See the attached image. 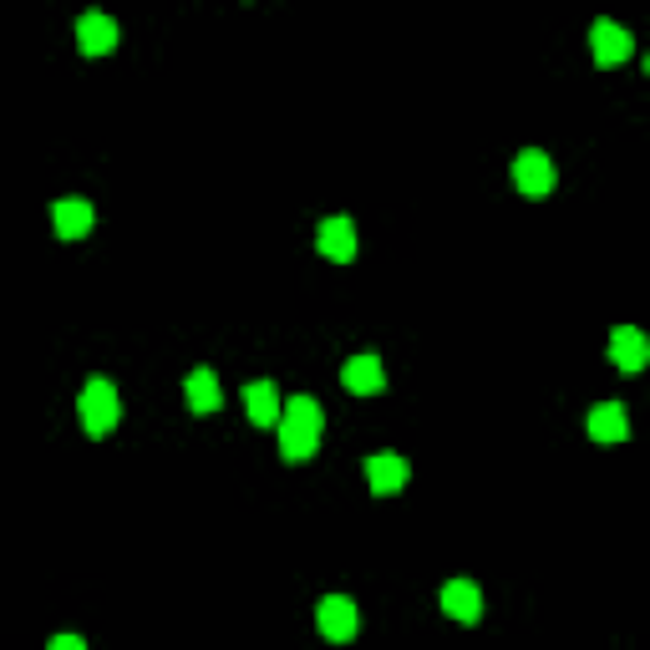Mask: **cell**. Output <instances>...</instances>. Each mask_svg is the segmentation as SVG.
Wrapping results in <instances>:
<instances>
[{
    "label": "cell",
    "instance_id": "1",
    "mask_svg": "<svg viewBox=\"0 0 650 650\" xmlns=\"http://www.w3.org/2000/svg\"><path fill=\"white\" fill-rule=\"evenodd\" d=\"M321 427H325V412L315 397H290L285 402V417H280V453L285 463H305L321 447Z\"/></svg>",
    "mask_w": 650,
    "mask_h": 650
},
{
    "label": "cell",
    "instance_id": "2",
    "mask_svg": "<svg viewBox=\"0 0 650 650\" xmlns=\"http://www.w3.org/2000/svg\"><path fill=\"white\" fill-rule=\"evenodd\" d=\"M77 407H82V427L92 437H108L112 427L122 422V397H118V386L108 382V376H97V382L82 386V397H77Z\"/></svg>",
    "mask_w": 650,
    "mask_h": 650
},
{
    "label": "cell",
    "instance_id": "3",
    "mask_svg": "<svg viewBox=\"0 0 650 650\" xmlns=\"http://www.w3.org/2000/svg\"><path fill=\"white\" fill-rule=\"evenodd\" d=\"M315 626H321L325 640H356V626H362V615H356V605L346 600V595H325L321 605H315Z\"/></svg>",
    "mask_w": 650,
    "mask_h": 650
},
{
    "label": "cell",
    "instance_id": "4",
    "mask_svg": "<svg viewBox=\"0 0 650 650\" xmlns=\"http://www.w3.org/2000/svg\"><path fill=\"white\" fill-rule=\"evenodd\" d=\"M514 183H518V193L539 199V193L555 189V163H549L539 148H524V153L514 158Z\"/></svg>",
    "mask_w": 650,
    "mask_h": 650
},
{
    "label": "cell",
    "instance_id": "5",
    "mask_svg": "<svg viewBox=\"0 0 650 650\" xmlns=\"http://www.w3.org/2000/svg\"><path fill=\"white\" fill-rule=\"evenodd\" d=\"M610 362L620 366V372H646L650 366V336L640 331V325H620L610 336Z\"/></svg>",
    "mask_w": 650,
    "mask_h": 650
},
{
    "label": "cell",
    "instance_id": "6",
    "mask_svg": "<svg viewBox=\"0 0 650 650\" xmlns=\"http://www.w3.org/2000/svg\"><path fill=\"white\" fill-rule=\"evenodd\" d=\"M407 478H412V468H407V458H397V453H376V458H366V483H372L376 498L402 494Z\"/></svg>",
    "mask_w": 650,
    "mask_h": 650
},
{
    "label": "cell",
    "instance_id": "7",
    "mask_svg": "<svg viewBox=\"0 0 650 650\" xmlns=\"http://www.w3.org/2000/svg\"><path fill=\"white\" fill-rule=\"evenodd\" d=\"M118 21L102 11H87L82 21H77V47H82V57H108L112 47H118Z\"/></svg>",
    "mask_w": 650,
    "mask_h": 650
},
{
    "label": "cell",
    "instance_id": "8",
    "mask_svg": "<svg viewBox=\"0 0 650 650\" xmlns=\"http://www.w3.org/2000/svg\"><path fill=\"white\" fill-rule=\"evenodd\" d=\"M315 244H321L325 260L346 265V260H356V224H351V219H321V230H315Z\"/></svg>",
    "mask_w": 650,
    "mask_h": 650
},
{
    "label": "cell",
    "instance_id": "9",
    "mask_svg": "<svg viewBox=\"0 0 650 650\" xmlns=\"http://www.w3.org/2000/svg\"><path fill=\"white\" fill-rule=\"evenodd\" d=\"M590 47H595V61H600V67H615V61H626L630 51H636V41H630L626 26L595 21V26H590Z\"/></svg>",
    "mask_w": 650,
    "mask_h": 650
},
{
    "label": "cell",
    "instance_id": "10",
    "mask_svg": "<svg viewBox=\"0 0 650 650\" xmlns=\"http://www.w3.org/2000/svg\"><path fill=\"white\" fill-rule=\"evenodd\" d=\"M443 610L453 615V620H463V626H478L483 590L473 585V579H447V585H443Z\"/></svg>",
    "mask_w": 650,
    "mask_h": 650
},
{
    "label": "cell",
    "instance_id": "11",
    "mask_svg": "<svg viewBox=\"0 0 650 650\" xmlns=\"http://www.w3.org/2000/svg\"><path fill=\"white\" fill-rule=\"evenodd\" d=\"M341 382H346V392H356V397H372V392H382L386 386V372H382V356H351L346 366H341Z\"/></svg>",
    "mask_w": 650,
    "mask_h": 650
},
{
    "label": "cell",
    "instance_id": "12",
    "mask_svg": "<svg viewBox=\"0 0 650 650\" xmlns=\"http://www.w3.org/2000/svg\"><path fill=\"white\" fill-rule=\"evenodd\" d=\"M585 427H590V437L595 443H605V447H620L630 437V422H626V407H620V402H600Z\"/></svg>",
    "mask_w": 650,
    "mask_h": 650
},
{
    "label": "cell",
    "instance_id": "13",
    "mask_svg": "<svg viewBox=\"0 0 650 650\" xmlns=\"http://www.w3.org/2000/svg\"><path fill=\"white\" fill-rule=\"evenodd\" d=\"M244 407H250L254 427H275V422L285 417V402H280L275 382H250L244 386Z\"/></svg>",
    "mask_w": 650,
    "mask_h": 650
},
{
    "label": "cell",
    "instance_id": "14",
    "mask_svg": "<svg viewBox=\"0 0 650 650\" xmlns=\"http://www.w3.org/2000/svg\"><path fill=\"white\" fill-rule=\"evenodd\" d=\"M183 397H189L193 412H219L224 392H219V376L209 372V366H199V372H189V382H183Z\"/></svg>",
    "mask_w": 650,
    "mask_h": 650
},
{
    "label": "cell",
    "instance_id": "15",
    "mask_svg": "<svg viewBox=\"0 0 650 650\" xmlns=\"http://www.w3.org/2000/svg\"><path fill=\"white\" fill-rule=\"evenodd\" d=\"M92 230V204L87 199H57V234L61 240H82Z\"/></svg>",
    "mask_w": 650,
    "mask_h": 650
},
{
    "label": "cell",
    "instance_id": "16",
    "mask_svg": "<svg viewBox=\"0 0 650 650\" xmlns=\"http://www.w3.org/2000/svg\"><path fill=\"white\" fill-rule=\"evenodd\" d=\"M47 650H87V640L82 636H57Z\"/></svg>",
    "mask_w": 650,
    "mask_h": 650
}]
</instances>
